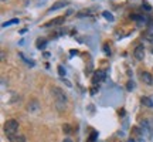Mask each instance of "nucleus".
<instances>
[{
    "mask_svg": "<svg viewBox=\"0 0 153 142\" xmlns=\"http://www.w3.org/2000/svg\"><path fill=\"white\" fill-rule=\"evenodd\" d=\"M53 97H54V101H55V105H57V108L60 109V111H62V108L65 107L67 104V97L65 94L61 91L58 87H54L53 88Z\"/></svg>",
    "mask_w": 153,
    "mask_h": 142,
    "instance_id": "f257e3e1",
    "label": "nucleus"
},
{
    "mask_svg": "<svg viewBox=\"0 0 153 142\" xmlns=\"http://www.w3.org/2000/svg\"><path fill=\"white\" fill-rule=\"evenodd\" d=\"M17 129H19V122L16 120H7L4 122V134L7 137L17 134Z\"/></svg>",
    "mask_w": 153,
    "mask_h": 142,
    "instance_id": "f03ea898",
    "label": "nucleus"
},
{
    "mask_svg": "<svg viewBox=\"0 0 153 142\" xmlns=\"http://www.w3.org/2000/svg\"><path fill=\"white\" fill-rule=\"evenodd\" d=\"M106 78V72L104 70H98L95 74H94V78H92V82L97 84V82H102Z\"/></svg>",
    "mask_w": 153,
    "mask_h": 142,
    "instance_id": "7ed1b4c3",
    "label": "nucleus"
},
{
    "mask_svg": "<svg viewBox=\"0 0 153 142\" xmlns=\"http://www.w3.org/2000/svg\"><path fill=\"white\" fill-rule=\"evenodd\" d=\"M133 55H135V58L136 60H143V57H145V47H143L142 44H139L136 49H135V51H133Z\"/></svg>",
    "mask_w": 153,
    "mask_h": 142,
    "instance_id": "20e7f679",
    "label": "nucleus"
},
{
    "mask_svg": "<svg viewBox=\"0 0 153 142\" xmlns=\"http://www.w3.org/2000/svg\"><path fill=\"white\" fill-rule=\"evenodd\" d=\"M140 78H142V81L145 82V84H148V85H150L153 82L152 74H149L148 71H142V72H140Z\"/></svg>",
    "mask_w": 153,
    "mask_h": 142,
    "instance_id": "39448f33",
    "label": "nucleus"
},
{
    "mask_svg": "<svg viewBox=\"0 0 153 142\" xmlns=\"http://www.w3.org/2000/svg\"><path fill=\"white\" fill-rule=\"evenodd\" d=\"M28 111L30 112H33V114H36V112H38L40 111V104H38L37 99H33V101H30V104H28Z\"/></svg>",
    "mask_w": 153,
    "mask_h": 142,
    "instance_id": "423d86ee",
    "label": "nucleus"
},
{
    "mask_svg": "<svg viewBox=\"0 0 153 142\" xmlns=\"http://www.w3.org/2000/svg\"><path fill=\"white\" fill-rule=\"evenodd\" d=\"M65 6H68V1H67V0H58V1H55L54 4L51 6L50 10L54 11V10H58V9H62V7H65Z\"/></svg>",
    "mask_w": 153,
    "mask_h": 142,
    "instance_id": "0eeeda50",
    "label": "nucleus"
},
{
    "mask_svg": "<svg viewBox=\"0 0 153 142\" xmlns=\"http://www.w3.org/2000/svg\"><path fill=\"white\" fill-rule=\"evenodd\" d=\"M9 141L10 142H26V137L20 135V134H14V135L9 137Z\"/></svg>",
    "mask_w": 153,
    "mask_h": 142,
    "instance_id": "6e6552de",
    "label": "nucleus"
},
{
    "mask_svg": "<svg viewBox=\"0 0 153 142\" xmlns=\"http://www.w3.org/2000/svg\"><path fill=\"white\" fill-rule=\"evenodd\" d=\"M64 20H65V17H57V19H54V20H51L50 23H47V24H44V27H50V26H55V24H61V23H64Z\"/></svg>",
    "mask_w": 153,
    "mask_h": 142,
    "instance_id": "1a4fd4ad",
    "label": "nucleus"
},
{
    "mask_svg": "<svg viewBox=\"0 0 153 142\" xmlns=\"http://www.w3.org/2000/svg\"><path fill=\"white\" fill-rule=\"evenodd\" d=\"M36 47H37L38 50H44L45 47H47V40H45V38H37Z\"/></svg>",
    "mask_w": 153,
    "mask_h": 142,
    "instance_id": "9d476101",
    "label": "nucleus"
},
{
    "mask_svg": "<svg viewBox=\"0 0 153 142\" xmlns=\"http://www.w3.org/2000/svg\"><path fill=\"white\" fill-rule=\"evenodd\" d=\"M140 102H142L143 105H146L148 108H153V101L149 97H142L140 98Z\"/></svg>",
    "mask_w": 153,
    "mask_h": 142,
    "instance_id": "9b49d317",
    "label": "nucleus"
},
{
    "mask_svg": "<svg viewBox=\"0 0 153 142\" xmlns=\"http://www.w3.org/2000/svg\"><path fill=\"white\" fill-rule=\"evenodd\" d=\"M131 19H132V20H136V22H139V23H145V22H146V17L140 16V14H132Z\"/></svg>",
    "mask_w": 153,
    "mask_h": 142,
    "instance_id": "f8f14e48",
    "label": "nucleus"
},
{
    "mask_svg": "<svg viewBox=\"0 0 153 142\" xmlns=\"http://www.w3.org/2000/svg\"><path fill=\"white\" fill-rule=\"evenodd\" d=\"M102 16H104V19H106L108 22H115V17L112 13H109V11H104L102 13Z\"/></svg>",
    "mask_w": 153,
    "mask_h": 142,
    "instance_id": "ddd939ff",
    "label": "nucleus"
},
{
    "mask_svg": "<svg viewBox=\"0 0 153 142\" xmlns=\"http://www.w3.org/2000/svg\"><path fill=\"white\" fill-rule=\"evenodd\" d=\"M20 23V20L19 19H11V20H9V22H6L1 24V27H7V26H11V24H19Z\"/></svg>",
    "mask_w": 153,
    "mask_h": 142,
    "instance_id": "4468645a",
    "label": "nucleus"
},
{
    "mask_svg": "<svg viewBox=\"0 0 153 142\" xmlns=\"http://www.w3.org/2000/svg\"><path fill=\"white\" fill-rule=\"evenodd\" d=\"M19 55H20V58H23V60H24V61H26V63H27L28 66H31V67H34V66H36V63H34L33 60H27V58L24 57V54H23V53H19Z\"/></svg>",
    "mask_w": 153,
    "mask_h": 142,
    "instance_id": "2eb2a0df",
    "label": "nucleus"
},
{
    "mask_svg": "<svg viewBox=\"0 0 153 142\" xmlns=\"http://www.w3.org/2000/svg\"><path fill=\"white\" fill-rule=\"evenodd\" d=\"M142 7H143V9H145L146 11H152V6L149 4L146 0H143V1H142Z\"/></svg>",
    "mask_w": 153,
    "mask_h": 142,
    "instance_id": "dca6fc26",
    "label": "nucleus"
},
{
    "mask_svg": "<svg viewBox=\"0 0 153 142\" xmlns=\"http://www.w3.org/2000/svg\"><path fill=\"white\" fill-rule=\"evenodd\" d=\"M126 88H128V91H133V88H135V82L129 80V81L126 82Z\"/></svg>",
    "mask_w": 153,
    "mask_h": 142,
    "instance_id": "f3484780",
    "label": "nucleus"
},
{
    "mask_svg": "<svg viewBox=\"0 0 153 142\" xmlns=\"http://www.w3.org/2000/svg\"><path fill=\"white\" fill-rule=\"evenodd\" d=\"M58 74H60L61 78H64V75H65V68L62 66H58Z\"/></svg>",
    "mask_w": 153,
    "mask_h": 142,
    "instance_id": "a211bd4d",
    "label": "nucleus"
},
{
    "mask_svg": "<svg viewBox=\"0 0 153 142\" xmlns=\"http://www.w3.org/2000/svg\"><path fill=\"white\" fill-rule=\"evenodd\" d=\"M97 137H98V134L95 131H92V134H91V138H89V142H94L95 139H97Z\"/></svg>",
    "mask_w": 153,
    "mask_h": 142,
    "instance_id": "6ab92c4d",
    "label": "nucleus"
},
{
    "mask_svg": "<svg viewBox=\"0 0 153 142\" xmlns=\"http://www.w3.org/2000/svg\"><path fill=\"white\" fill-rule=\"evenodd\" d=\"M104 51H105V54L111 55V49H109V47H108V46H104Z\"/></svg>",
    "mask_w": 153,
    "mask_h": 142,
    "instance_id": "aec40b11",
    "label": "nucleus"
},
{
    "mask_svg": "<svg viewBox=\"0 0 153 142\" xmlns=\"http://www.w3.org/2000/svg\"><path fill=\"white\" fill-rule=\"evenodd\" d=\"M61 81H62V82H64V84H65V85H67V87H71V82H70V81H67V80H65V78H61Z\"/></svg>",
    "mask_w": 153,
    "mask_h": 142,
    "instance_id": "412c9836",
    "label": "nucleus"
},
{
    "mask_svg": "<svg viewBox=\"0 0 153 142\" xmlns=\"http://www.w3.org/2000/svg\"><path fill=\"white\" fill-rule=\"evenodd\" d=\"M146 38H148V40H150V41H153V36H152V34H146Z\"/></svg>",
    "mask_w": 153,
    "mask_h": 142,
    "instance_id": "4be33fe9",
    "label": "nucleus"
},
{
    "mask_svg": "<svg viewBox=\"0 0 153 142\" xmlns=\"http://www.w3.org/2000/svg\"><path fill=\"white\" fill-rule=\"evenodd\" d=\"M64 129H65V132L68 134V132H70V126H68V125L65 124V125H64Z\"/></svg>",
    "mask_w": 153,
    "mask_h": 142,
    "instance_id": "5701e85b",
    "label": "nucleus"
},
{
    "mask_svg": "<svg viewBox=\"0 0 153 142\" xmlns=\"http://www.w3.org/2000/svg\"><path fill=\"white\" fill-rule=\"evenodd\" d=\"M26 31H27V28H23V30H20L19 33H20V34H26Z\"/></svg>",
    "mask_w": 153,
    "mask_h": 142,
    "instance_id": "b1692460",
    "label": "nucleus"
},
{
    "mask_svg": "<svg viewBox=\"0 0 153 142\" xmlns=\"http://www.w3.org/2000/svg\"><path fill=\"white\" fill-rule=\"evenodd\" d=\"M70 53H71L72 55H74V54H78V51H76V50H71V51H70Z\"/></svg>",
    "mask_w": 153,
    "mask_h": 142,
    "instance_id": "393cba45",
    "label": "nucleus"
},
{
    "mask_svg": "<svg viewBox=\"0 0 153 142\" xmlns=\"http://www.w3.org/2000/svg\"><path fill=\"white\" fill-rule=\"evenodd\" d=\"M64 142H72V141L70 139V138H65V139H64Z\"/></svg>",
    "mask_w": 153,
    "mask_h": 142,
    "instance_id": "a878e982",
    "label": "nucleus"
},
{
    "mask_svg": "<svg viewBox=\"0 0 153 142\" xmlns=\"http://www.w3.org/2000/svg\"><path fill=\"white\" fill-rule=\"evenodd\" d=\"M1 1H6V0H1Z\"/></svg>",
    "mask_w": 153,
    "mask_h": 142,
    "instance_id": "bb28decb",
    "label": "nucleus"
},
{
    "mask_svg": "<svg viewBox=\"0 0 153 142\" xmlns=\"http://www.w3.org/2000/svg\"><path fill=\"white\" fill-rule=\"evenodd\" d=\"M152 53H153V50H152Z\"/></svg>",
    "mask_w": 153,
    "mask_h": 142,
    "instance_id": "cd10ccee",
    "label": "nucleus"
}]
</instances>
